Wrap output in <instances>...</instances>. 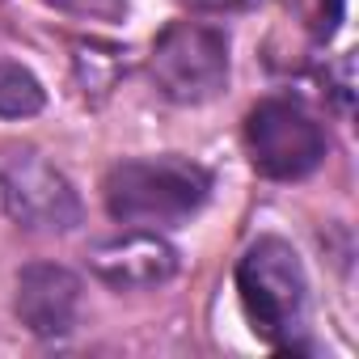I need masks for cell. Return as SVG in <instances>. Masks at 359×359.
I'll return each instance as SVG.
<instances>
[{"label":"cell","mask_w":359,"mask_h":359,"mask_svg":"<svg viewBox=\"0 0 359 359\" xmlns=\"http://www.w3.org/2000/svg\"><path fill=\"white\" fill-rule=\"evenodd\" d=\"M237 296L250 330L279 355H309V275L283 237H258L237 258Z\"/></svg>","instance_id":"cell-1"},{"label":"cell","mask_w":359,"mask_h":359,"mask_svg":"<svg viewBox=\"0 0 359 359\" xmlns=\"http://www.w3.org/2000/svg\"><path fill=\"white\" fill-rule=\"evenodd\" d=\"M102 199L110 220L131 229H177L212 199V173L187 156H135L110 165Z\"/></svg>","instance_id":"cell-2"},{"label":"cell","mask_w":359,"mask_h":359,"mask_svg":"<svg viewBox=\"0 0 359 359\" xmlns=\"http://www.w3.org/2000/svg\"><path fill=\"white\" fill-rule=\"evenodd\" d=\"M156 89L177 106H203L229 85V34L212 22H169L148 55Z\"/></svg>","instance_id":"cell-3"},{"label":"cell","mask_w":359,"mask_h":359,"mask_svg":"<svg viewBox=\"0 0 359 359\" xmlns=\"http://www.w3.org/2000/svg\"><path fill=\"white\" fill-rule=\"evenodd\" d=\"M0 203L26 233H72L85 220L81 195L68 173L34 148L0 152Z\"/></svg>","instance_id":"cell-4"},{"label":"cell","mask_w":359,"mask_h":359,"mask_svg":"<svg viewBox=\"0 0 359 359\" xmlns=\"http://www.w3.org/2000/svg\"><path fill=\"white\" fill-rule=\"evenodd\" d=\"M250 161L271 182H300L325 161V127L296 97H262L245 114Z\"/></svg>","instance_id":"cell-5"},{"label":"cell","mask_w":359,"mask_h":359,"mask_svg":"<svg viewBox=\"0 0 359 359\" xmlns=\"http://www.w3.org/2000/svg\"><path fill=\"white\" fill-rule=\"evenodd\" d=\"M182 266L177 250L156 229H127L89 250V271L114 292H152Z\"/></svg>","instance_id":"cell-6"},{"label":"cell","mask_w":359,"mask_h":359,"mask_svg":"<svg viewBox=\"0 0 359 359\" xmlns=\"http://www.w3.org/2000/svg\"><path fill=\"white\" fill-rule=\"evenodd\" d=\"M85 283L60 262H26L18 271L13 313L34 338H68L81 321Z\"/></svg>","instance_id":"cell-7"},{"label":"cell","mask_w":359,"mask_h":359,"mask_svg":"<svg viewBox=\"0 0 359 359\" xmlns=\"http://www.w3.org/2000/svg\"><path fill=\"white\" fill-rule=\"evenodd\" d=\"M43 106H47L43 81L18 60H0V118H34Z\"/></svg>","instance_id":"cell-8"},{"label":"cell","mask_w":359,"mask_h":359,"mask_svg":"<svg viewBox=\"0 0 359 359\" xmlns=\"http://www.w3.org/2000/svg\"><path fill=\"white\" fill-rule=\"evenodd\" d=\"M47 5L81 22H123L127 13V0H47Z\"/></svg>","instance_id":"cell-9"},{"label":"cell","mask_w":359,"mask_h":359,"mask_svg":"<svg viewBox=\"0 0 359 359\" xmlns=\"http://www.w3.org/2000/svg\"><path fill=\"white\" fill-rule=\"evenodd\" d=\"M182 5H191V9H208V13H229V9H245V5H254V0H182Z\"/></svg>","instance_id":"cell-10"}]
</instances>
